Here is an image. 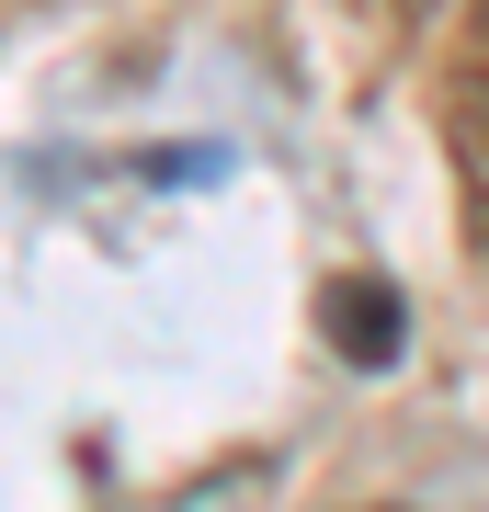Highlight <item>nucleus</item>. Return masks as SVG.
<instances>
[{"label":"nucleus","instance_id":"1","mask_svg":"<svg viewBox=\"0 0 489 512\" xmlns=\"http://www.w3.org/2000/svg\"><path fill=\"white\" fill-rule=\"evenodd\" d=\"M455 171H467L478 228H489V0H478L467 46H455Z\"/></svg>","mask_w":489,"mask_h":512},{"label":"nucleus","instance_id":"2","mask_svg":"<svg viewBox=\"0 0 489 512\" xmlns=\"http://www.w3.org/2000/svg\"><path fill=\"white\" fill-rule=\"evenodd\" d=\"M330 353H353V365H387L399 353V296L387 285H330Z\"/></svg>","mask_w":489,"mask_h":512}]
</instances>
